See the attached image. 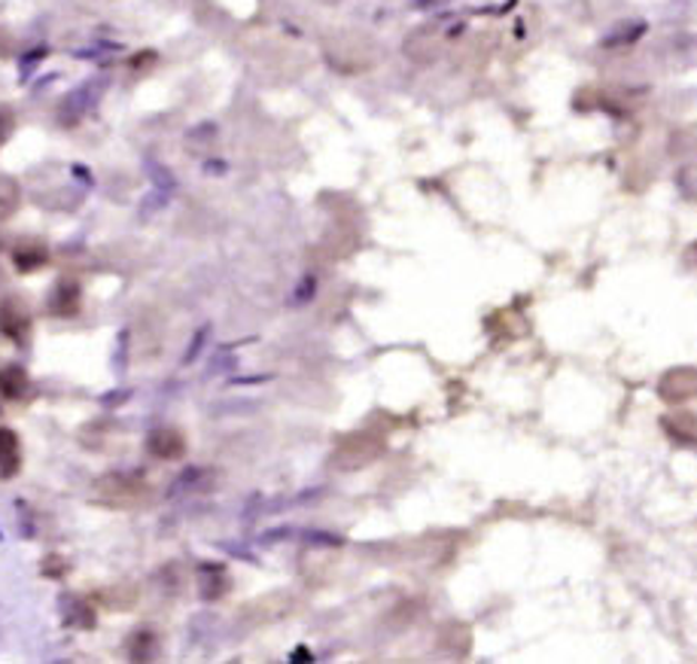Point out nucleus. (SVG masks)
Listing matches in <instances>:
<instances>
[{"mask_svg": "<svg viewBox=\"0 0 697 664\" xmlns=\"http://www.w3.org/2000/svg\"><path fill=\"white\" fill-rule=\"evenodd\" d=\"M22 470V442L12 430L0 427V479H16Z\"/></svg>", "mask_w": 697, "mask_h": 664, "instance_id": "obj_1", "label": "nucleus"}, {"mask_svg": "<svg viewBox=\"0 0 697 664\" xmlns=\"http://www.w3.org/2000/svg\"><path fill=\"white\" fill-rule=\"evenodd\" d=\"M12 131V113L10 110H0V143L10 138Z\"/></svg>", "mask_w": 697, "mask_h": 664, "instance_id": "obj_6", "label": "nucleus"}, {"mask_svg": "<svg viewBox=\"0 0 697 664\" xmlns=\"http://www.w3.org/2000/svg\"><path fill=\"white\" fill-rule=\"evenodd\" d=\"M150 451H153L155 457H180L186 451V442L174 430H155L153 436H150Z\"/></svg>", "mask_w": 697, "mask_h": 664, "instance_id": "obj_2", "label": "nucleus"}, {"mask_svg": "<svg viewBox=\"0 0 697 664\" xmlns=\"http://www.w3.org/2000/svg\"><path fill=\"white\" fill-rule=\"evenodd\" d=\"M0 330L12 335V339H22L24 332H28V314H24V309H19V302L0 305Z\"/></svg>", "mask_w": 697, "mask_h": 664, "instance_id": "obj_4", "label": "nucleus"}, {"mask_svg": "<svg viewBox=\"0 0 697 664\" xmlns=\"http://www.w3.org/2000/svg\"><path fill=\"white\" fill-rule=\"evenodd\" d=\"M16 262H19V269H22V272H31V269H40V265H43V262H47V253H43V250H28V253H19V256H16Z\"/></svg>", "mask_w": 697, "mask_h": 664, "instance_id": "obj_5", "label": "nucleus"}, {"mask_svg": "<svg viewBox=\"0 0 697 664\" xmlns=\"http://www.w3.org/2000/svg\"><path fill=\"white\" fill-rule=\"evenodd\" d=\"M28 391V372L22 366L0 369V396L3 400H22Z\"/></svg>", "mask_w": 697, "mask_h": 664, "instance_id": "obj_3", "label": "nucleus"}]
</instances>
